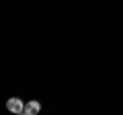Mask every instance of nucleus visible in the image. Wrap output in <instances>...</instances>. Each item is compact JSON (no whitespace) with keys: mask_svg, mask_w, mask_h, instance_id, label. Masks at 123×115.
I'll return each instance as SVG.
<instances>
[{"mask_svg":"<svg viewBox=\"0 0 123 115\" xmlns=\"http://www.w3.org/2000/svg\"><path fill=\"white\" fill-rule=\"evenodd\" d=\"M6 109H8L10 113L18 115V113H23V111H25V103H23L18 97H10L8 101H6Z\"/></svg>","mask_w":123,"mask_h":115,"instance_id":"nucleus-1","label":"nucleus"},{"mask_svg":"<svg viewBox=\"0 0 123 115\" xmlns=\"http://www.w3.org/2000/svg\"><path fill=\"white\" fill-rule=\"evenodd\" d=\"M25 111H29L31 115H37L41 111V103L39 101H29V103H25Z\"/></svg>","mask_w":123,"mask_h":115,"instance_id":"nucleus-2","label":"nucleus"},{"mask_svg":"<svg viewBox=\"0 0 123 115\" xmlns=\"http://www.w3.org/2000/svg\"><path fill=\"white\" fill-rule=\"evenodd\" d=\"M18 115H31V113H29V111H23V113H18Z\"/></svg>","mask_w":123,"mask_h":115,"instance_id":"nucleus-3","label":"nucleus"}]
</instances>
